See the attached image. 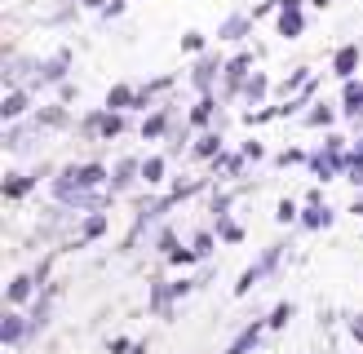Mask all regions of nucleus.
Instances as JSON below:
<instances>
[{
  "label": "nucleus",
  "instance_id": "nucleus-18",
  "mask_svg": "<svg viewBox=\"0 0 363 354\" xmlns=\"http://www.w3.org/2000/svg\"><path fill=\"white\" fill-rule=\"evenodd\" d=\"M306 169H311V173L319 177V182H333L337 173H346V169H341V164H337V159H333L328 151H323V147H319V151H311V159H306Z\"/></svg>",
  "mask_w": 363,
  "mask_h": 354
},
{
  "label": "nucleus",
  "instance_id": "nucleus-6",
  "mask_svg": "<svg viewBox=\"0 0 363 354\" xmlns=\"http://www.w3.org/2000/svg\"><path fill=\"white\" fill-rule=\"evenodd\" d=\"M222 71H226V62L217 58V53H199V62L191 67V84L199 88V98H208V93H213V84L222 80Z\"/></svg>",
  "mask_w": 363,
  "mask_h": 354
},
{
  "label": "nucleus",
  "instance_id": "nucleus-12",
  "mask_svg": "<svg viewBox=\"0 0 363 354\" xmlns=\"http://www.w3.org/2000/svg\"><path fill=\"white\" fill-rule=\"evenodd\" d=\"M359 58H363V49H359V45H341V49L333 53V76H337V80H354Z\"/></svg>",
  "mask_w": 363,
  "mask_h": 354
},
{
  "label": "nucleus",
  "instance_id": "nucleus-17",
  "mask_svg": "<svg viewBox=\"0 0 363 354\" xmlns=\"http://www.w3.org/2000/svg\"><path fill=\"white\" fill-rule=\"evenodd\" d=\"M31 292H35V279L23 270V275H13L9 279V288H5V301H9V310H18V306H27L31 301Z\"/></svg>",
  "mask_w": 363,
  "mask_h": 354
},
{
  "label": "nucleus",
  "instance_id": "nucleus-37",
  "mask_svg": "<svg viewBox=\"0 0 363 354\" xmlns=\"http://www.w3.org/2000/svg\"><path fill=\"white\" fill-rule=\"evenodd\" d=\"M279 13H306V0H275Z\"/></svg>",
  "mask_w": 363,
  "mask_h": 354
},
{
  "label": "nucleus",
  "instance_id": "nucleus-32",
  "mask_svg": "<svg viewBox=\"0 0 363 354\" xmlns=\"http://www.w3.org/2000/svg\"><path fill=\"white\" fill-rule=\"evenodd\" d=\"M306 159H311V151H297V147H293V151H284L275 164H279V169H293V164H306Z\"/></svg>",
  "mask_w": 363,
  "mask_h": 354
},
{
  "label": "nucleus",
  "instance_id": "nucleus-1",
  "mask_svg": "<svg viewBox=\"0 0 363 354\" xmlns=\"http://www.w3.org/2000/svg\"><path fill=\"white\" fill-rule=\"evenodd\" d=\"M111 173H106L102 164H94V159H84V164H67L58 177H53V200L76 208V212H106V204L116 200L111 190Z\"/></svg>",
  "mask_w": 363,
  "mask_h": 354
},
{
  "label": "nucleus",
  "instance_id": "nucleus-41",
  "mask_svg": "<svg viewBox=\"0 0 363 354\" xmlns=\"http://www.w3.org/2000/svg\"><path fill=\"white\" fill-rule=\"evenodd\" d=\"M311 5H315V9H328V5H333V0H311Z\"/></svg>",
  "mask_w": 363,
  "mask_h": 354
},
{
  "label": "nucleus",
  "instance_id": "nucleus-38",
  "mask_svg": "<svg viewBox=\"0 0 363 354\" xmlns=\"http://www.w3.org/2000/svg\"><path fill=\"white\" fill-rule=\"evenodd\" d=\"M244 155H248V159H262V155H266V147H262V142H252V137H248V142H244Z\"/></svg>",
  "mask_w": 363,
  "mask_h": 354
},
{
  "label": "nucleus",
  "instance_id": "nucleus-33",
  "mask_svg": "<svg viewBox=\"0 0 363 354\" xmlns=\"http://www.w3.org/2000/svg\"><path fill=\"white\" fill-rule=\"evenodd\" d=\"M288 314H293V306H288V301H279V306L266 314V324H270V328H284V324H288Z\"/></svg>",
  "mask_w": 363,
  "mask_h": 354
},
{
  "label": "nucleus",
  "instance_id": "nucleus-31",
  "mask_svg": "<svg viewBox=\"0 0 363 354\" xmlns=\"http://www.w3.org/2000/svg\"><path fill=\"white\" fill-rule=\"evenodd\" d=\"M191 248H195V257H213V230H199Z\"/></svg>",
  "mask_w": 363,
  "mask_h": 354
},
{
  "label": "nucleus",
  "instance_id": "nucleus-14",
  "mask_svg": "<svg viewBox=\"0 0 363 354\" xmlns=\"http://www.w3.org/2000/svg\"><path fill=\"white\" fill-rule=\"evenodd\" d=\"M102 106H106V111H120V115H124V111H133V106H138V88L120 80V84L106 88V102H102Z\"/></svg>",
  "mask_w": 363,
  "mask_h": 354
},
{
  "label": "nucleus",
  "instance_id": "nucleus-23",
  "mask_svg": "<svg viewBox=\"0 0 363 354\" xmlns=\"http://www.w3.org/2000/svg\"><path fill=\"white\" fill-rule=\"evenodd\" d=\"M275 31L284 35V40H297V35L306 31V13H275Z\"/></svg>",
  "mask_w": 363,
  "mask_h": 354
},
{
  "label": "nucleus",
  "instance_id": "nucleus-26",
  "mask_svg": "<svg viewBox=\"0 0 363 354\" xmlns=\"http://www.w3.org/2000/svg\"><path fill=\"white\" fill-rule=\"evenodd\" d=\"M301 226H306V230H323V226H333V208H323V204H306Z\"/></svg>",
  "mask_w": 363,
  "mask_h": 354
},
{
  "label": "nucleus",
  "instance_id": "nucleus-2",
  "mask_svg": "<svg viewBox=\"0 0 363 354\" xmlns=\"http://www.w3.org/2000/svg\"><path fill=\"white\" fill-rule=\"evenodd\" d=\"M284 248H288V244H270L266 253H262V261H257V266H248V270L240 275V283H235V297L252 292V288H257V283H262L266 275H275V266L284 261Z\"/></svg>",
  "mask_w": 363,
  "mask_h": 354
},
{
  "label": "nucleus",
  "instance_id": "nucleus-42",
  "mask_svg": "<svg viewBox=\"0 0 363 354\" xmlns=\"http://www.w3.org/2000/svg\"><path fill=\"white\" fill-rule=\"evenodd\" d=\"M80 5H84V0H80Z\"/></svg>",
  "mask_w": 363,
  "mask_h": 354
},
{
  "label": "nucleus",
  "instance_id": "nucleus-36",
  "mask_svg": "<svg viewBox=\"0 0 363 354\" xmlns=\"http://www.w3.org/2000/svg\"><path fill=\"white\" fill-rule=\"evenodd\" d=\"M275 217H279V222H293V217H297V204H293V200H279Z\"/></svg>",
  "mask_w": 363,
  "mask_h": 354
},
{
  "label": "nucleus",
  "instance_id": "nucleus-35",
  "mask_svg": "<svg viewBox=\"0 0 363 354\" xmlns=\"http://www.w3.org/2000/svg\"><path fill=\"white\" fill-rule=\"evenodd\" d=\"M301 84H311V76H306V67H293V76H288L279 88H284V93H293V88H301Z\"/></svg>",
  "mask_w": 363,
  "mask_h": 354
},
{
  "label": "nucleus",
  "instance_id": "nucleus-21",
  "mask_svg": "<svg viewBox=\"0 0 363 354\" xmlns=\"http://www.w3.org/2000/svg\"><path fill=\"white\" fill-rule=\"evenodd\" d=\"M262 328H266V319H257V324H248V328H244V332H240V336H235V341L226 346V354H248L252 346L262 341Z\"/></svg>",
  "mask_w": 363,
  "mask_h": 354
},
{
  "label": "nucleus",
  "instance_id": "nucleus-20",
  "mask_svg": "<svg viewBox=\"0 0 363 354\" xmlns=\"http://www.w3.org/2000/svg\"><path fill=\"white\" fill-rule=\"evenodd\" d=\"M164 177H169V159L164 155H147V159H142V182H147V186H164Z\"/></svg>",
  "mask_w": 363,
  "mask_h": 354
},
{
  "label": "nucleus",
  "instance_id": "nucleus-13",
  "mask_svg": "<svg viewBox=\"0 0 363 354\" xmlns=\"http://www.w3.org/2000/svg\"><path fill=\"white\" fill-rule=\"evenodd\" d=\"M341 115H346L350 124L363 120V80H346V84H341Z\"/></svg>",
  "mask_w": 363,
  "mask_h": 354
},
{
  "label": "nucleus",
  "instance_id": "nucleus-5",
  "mask_svg": "<svg viewBox=\"0 0 363 354\" xmlns=\"http://www.w3.org/2000/svg\"><path fill=\"white\" fill-rule=\"evenodd\" d=\"M248 67H252V53H248V49H240V53L226 62V71H222V93H226V98H240V93H244V84H248V76H252Z\"/></svg>",
  "mask_w": 363,
  "mask_h": 354
},
{
  "label": "nucleus",
  "instance_id": "nucleus-25",
  "mask_svg": "<svg viewBox=\"0 0 363 354\" xmlns=\"http://www.w3.org/2000/svg\"><path fill=\"white\" fill-rule=\"evenodd\" d=\"M31 186H35L31 173H5V200H23Z\"/></svg>",
  "mask_w": 363,
  "mask_h": 354
},
{
  "label": "nucleus",
  "instance_id": "nucleus-28",
  "mask_svg": "<svg viewBox=\"0 0 363 354\" xmlns=\"http://www.w3.org/2000/svg\"><path fill=\"white\" fill-rule=\"evenodd\" d=\"M266 88H270V80H266V71H252V76H248V84H244V102H252V106H257L262 98H266Z\"/></svg>",
  "mask_w": 363,
  "mask_h": 354
},
{
  "label": "nucleus",
  "instance_id": "nucleus-10",
  "mask_svg": "<svg viewBox=\"0 0 363 354\" xmlns=\"http://www.w3.org/2000/svg\"><path fill=\"white\" fill-rule=\"evenodd\" d=\"M222 151H226L222 129H204V133L195 137V147H191V155H195V159H204V164H213V159L222 155Z\"/></svg>",
  "mask_w": 363,
  "mask_h": 354
},
{
  "label": "nucleus",
  "instance_id": "nucleus-22",
  "mask_svg": "<svg viewBox=\"0 0 363 354\" xmlns=\"http://www.w3.org/2000/svg\"><path fill=\"white\" fill-rule=\"evenodd\" d=\"M301 120H306V129H333L337 106H333V102H315V106H311V111H306Z\"/></svg>",
  "mask_w": 363,
  "mask_h": 354
},
{
  "label": "nucleus",
  "instance_id": "nucleus-40",
  "mask_svg": "<svg viewBox=\"0 0 363 354\" xmlns=\"http://www.w3.org/2000/svg\"><path fill=\"white\" fill-rule=\"evenodd\" d=\"M350 336H354V341L363 346V314H354V319H350Z\"/></svg>",
  "mask_w": 363,
  "mask_h": 354
},
{
  "label": "nucleus",
  "instance_id": "nucleus-11",
  "mask_svg": "<svg viewBox=\"0 0 363 354\" xmlns=\"http://www.w3.org/2000/svg\"><path fill=\"white\" fill-rule=\"evenodd\" d=\"M35 328H31V319H23L18 310L5 314V324H0V336H5V350H18V341H27Z\"/></svg>",
  "mask_w": 363,
  "mask_h": 354
},
{
  "label": "nucleus",
  "instance_id": "nucleus-15",
  "mask_svg": "<svg viewBox=\"0 0 363 354\" xmlns=\"http://www.w3.org/2000/svg\"><path fill=\"white\" fill-rule=\"evenodd\" d=\"M67 67H71V49H58L53 58L40 62V84H58V80H67ZM40 84H35V88H40Z\"/></svg>",
  "mask_w": 363,
  "mask_h": 354
},
{
  "label": "nucleus",
  "instance_id": "nucleus-39",
  "mask_svg": "<svg viewBox=\"0 0 363 354\" xmlns=\"http://www.w3.org/2000/svg\"><path fill=\"white\" fill-rule=\"evenodd\" d=\"M124 5H129V0H111V5L102 9V18H120V13H124Z\"/></svg>",
  "mask_w": 363,
  "mask_h": 354
},
{
  "label": "nucleus",
  "instance_id": "nucleus-3",
  "mask_svg": "<svg viewBox=\"0 0 363 354\" xmlns=\"http://www.w3.org/2000/svg\"><path fill=\"white\" fill-rule=\"evenodd\" d=\"M124 129H129V120H124L120 111H89L84 115V124H80V133H89V137H102V142H116Z\"/></svg>",
  "mask_w": 363,
  "mask_h": 354
},
{
  "label": "nucleus",
  "instance_id": "nucleus-9",
  "mask_svg": "<svg viewBox=\"0 0 363 354\" xmlns=\"http://www.w3.org/2000/svg\"><path fill=\"white\" fill-rule=\"evenodd\" d=\"M177 129V124H173V106H151V115L147 120H142V137H147V142H155V137H164V133H173Z\"/></svg>",
  "mask_w": 363,
  "mask_h": 354
},
{
  "label": "nucleus",
  "instance_id": "nucleus-8",
  "mask_svg": "<svg viewBox=\"0 0 363 354\" xmlns=\"http://www.w3.org/2000/svg\"><path fill=\"white\" fill-rule=\"evenodd\" d=\"M138 177H142V159L124 155V159H116V169H111V186H106V190H111V195H124V190L138 182Z\"/></svg>",
  "mask_w": 363,
  "mask_h": 354
},
{
  "label": "nucleus",
  "instance_id": "nucleus-29",
  "mask_svg": "<svg viewBox=\"0 0 363 354\" xmlns=\"http://www.w3.org/2000/svg\"><path fill=\"white\" fill-rule=\"evenodd\" d=\"M102 230H106V212H89L84 226H80V235H84V239H98Z\"/></svg>",
  "mask_w": 363,
  "mask_h": 354
},
{
  "label": "nucleus",
  "instance_id": "nucleus-16",
  "mask_svg": "<svg viewBox=\"0 0 363 354\" xmlns=\"http://www.w3.org/2000/svg\"><path fill=\"white\" fill-rule=\"evenodd\" d=\"M31 111V88H9L5 93V106H0V115H5V124H18V115Z\"/></svg>",
  "mask_w": 363,
  "mask_h": 354
},
{
  "label": "nucleus",
  "instance_id": "nucleus-24",
  "mask_svg": "<svg viewBox=\"0 0 363 354\" xmlns=\"http://www.w3.org/2000/svg\"><path fill=\"white\" fill-rule=\"evenodd\" d=\"M35 120H40L45 129H67V124H71V115H67V106H62V102L40 106V111H35Z\"/></svg>",
  "mask_w": 363,
  "mask_h": 354
},
{
  "label": "nucleus",
  "instance_id": "nucleus-34",
  "mask_svg": "<svg viewBox=\"0 0 363 354\" xmlns=\"http://www.w3.org/2000/svg\"><path fill=\"white\" fill-rule=\"evenodd\" d=\"M182 49H186V53H208V45H204V35H199V31L182 35Z\"/></svg>",
  "mask_w": 363,
  "mask_h": 354
},
{
  "label": "nucleus",
  "instance_id": "nucleus-27",
  "mask_svg": "<svg viewBox=\"0 0 363 354\" xmlns=\"http://www.w3.org/2000/svg\"><path fill=\"white\" fill-rule=\"evenodd\" d=\"M213 115H217V98H213V93H208V98H199V102H195V106H191V115H186V120H191V124H195V129H199V133H204V124H208V120H213Z\"/></svg>",
  "mask_w": 363,
  "mask_h": 354
},
{
  "label": "nucleus",
  "instance_id": "nucleus-30",
  "mask_svg": "<svg viewBox=\"0 0 363 354\" xmlns=\"http://www.w3.org/2000/svg\"><path fill=\"white\" fill-rule=\"evenodd\" d=\"M217 235H222L226 244H240V239H244V226L230 222V217H217Z\"/></svg>",
  "mask_w": 363,
  "mask_h": 354
},
{
  "label": "nucleus",
  "instance_id": "nucleus-7",
  "mask_svg": "<svg viewBox=\"0 0 363 354\" xmlns=\"http://www.w3.org/2000/svg\"><path fill=\"white\" fill-rule=\"evenodd\" d=\"M248 31H252V13L248 9H235L222 27H217V40H226V45H244L248 40Z\"/></svg>",
  "mask_w": 363,
  "mask_h": 354
},
{
  "label": "nucleus",
  "instance_id": "nucleus-4",
  "mask_svg": "<svg viewBox=\"0 0 363 354\" xmlns=\"http://www.w3.org/2000/svg\"><path fill=\"white\" fill-rule=\"evenodd\" d=\"M40 133H45V124L35 120V115L27 124H9V129H5V151L9 155H31L35 142H40Z\"/></svg>",
  "mask_w": 363,
  "mask_h": 354
},
{
  "label": "nucleus",
  "instance_id": "nucleus-19",
  "mask_svg": "<svg viewBox=\"0 0 363 354\" xmlns=\"http://www.w3.org/2000/svg\"><path fill=\"white\" fill-rule=\"evenodd\" d=\"M244 164H248V155H244V151H222V155L213 159V173H217V177H240Z\"/></svg>",
  "mask_w": 363,
  "mask_h": 354
}]
</instances>
